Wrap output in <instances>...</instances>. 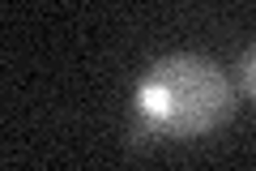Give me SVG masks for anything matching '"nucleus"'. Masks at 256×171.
Returning <instances> with one entry per match:
<instances>
[{
    "instance_id": "f257e3e1",
    "label": "nucleus",
    "mask_w": 256,
    "mask_h": 171,
    "mask_svg": "<svg viewBox=\"0 0 256 171\" xmlns=\"http://www.w3.org/2000/svg\"><path fill=\"white\" fill-rule=\"evenodd\" d=\"M235 86L222 77L218 64L201 56H166L150 64L137 81V133L150 137H205L230 120Z\"/></svg>"
},
{
    "instance_id": "f03ea898",
    "label": "nucleus",
    "mask_w": 256,
    "mask_h": 171,
    "mask_svg": "<svg viewBox=\"0 0 256 171\" xmlns=\"http://www.w3.org/2000/svg\"><path fill=\"white\" fill-rule=\"evenodd\" d=\"M239 86H244V94H252L256 99V43L244 52V60H239Z\"/></svg>"
}]
</instances>
